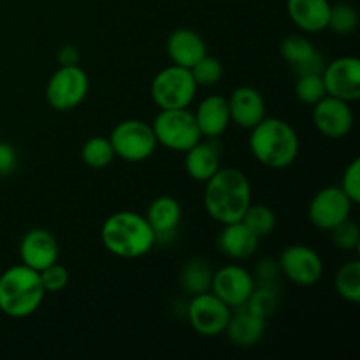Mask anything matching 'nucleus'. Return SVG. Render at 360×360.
Instances as JSON below:
<instances>
[{
    "label": "nucleus",
    "mask_w": 360,
    "mask_h": 360,
    "mask_svg": "<svg viewBox=\"0 0 360 360\" xmlns=\"http://www.w3.org/2000/svg\"><path fill=\"white\" fill-rule=\"evenodd\" d=\"M204 210L217 224L241 221L252 204V183L234 167H220L206 183Z\"/></svg>",
    "instance_id": "obj_1"
},
{
    "label": "nucleus",
    "mask_w": 360,
    "mask_h": 360,
    "mask_svg": "<svg viewBox=\"0 0 360 360\" xmlns=\"http://www.w3.org/2000/svg\"><path fill=\"white\" fill-rule=\"evenodd\" d=\"M248 146L260 165L273 171L290 167L299 155V136L294 127L281 118H264L250 130Z\"/></svg>",
    "instance_id": "obj_2"
},
{
    "label": "nucleus",
    "mask_w": 360,
    "mask_h": 360,
    "mask_svg": "<svg viewBox=\"0 0 360 360\" xmlns=\"http://www.w3.org/2000/svg\"><path fill=\"white\" fill-rule=\"evenodd\" d=\"M101 241L111 255L120 259H141L157 245L146 218L134 211H118L105 218L101 229Z\"/></svg>",
    "instance_id": "obj_3"
},
{
    "label": "nucleus",
    "mask_w": 360,
    "mask_h": 360,
    "mask_svg": "<svg viewBox=\"0 0 360 360\" xmlns=\"http://www.w3.org/2000/svg\"><path fill=\"white\" fill-rule=\"evenodd\" d=\"M44 287L39 271L16 264L0 274V311L9 319H27L41 308Z\"/></svg>",
    "instance_id": "obj_4"
},
{
    "label": "nucleus",
    "mask_w": 360,
    "mask_h": 360,
    "mask_svg": "<svg viewBox=\"0 0 360 360\" xmlns=\"http://www.w3.org/2000/svg\"><path fill=\"white\" fill-rule=\"evenodd\" d=\"M197 90L199 86L190 69L172 63L151 79L150 95L158 109H186L195 98Z\"/></svg>",
    "instance_id": "obj_5"
},
{
    "label": "nucleus",
    "mask_w": 360,
    "mask_h": 360,
    "mask_svg": "<svg viewBox=\"0 0 360 360\" xmlns=\"http://www.w3.org/2000/svg\"><path fill=\"white\" fill-rule=\"evenodd\" d=\"M157 143L171 151L185 153L202 139L195 116L186 109H160L151 123Z\"/></svg>",
    "instance_id": "obj_6"
},
{
    "label": "nucleus",
    "mask_w": 360,
    "mask_h": 360,
    "mask_svg": "<svg viewBox=\"0 0 360 360\" xmlns=\"http://www.w3.org/2000/svg\"><path fill=\"white\" fill-rule=\"evenodd\" d=\"M90 91V77L79 65H60L46 83L44 97L60 112L79 108Z\"/></svg>",
    "instance_id": "obj_7"
},
{
    "label": "nucleus",
    "mask_w": 360,
    "mask_h": 360,
    "mask_svg": "<svg viewBox=\"0 0 360 360\" xmlns=\"http://www.w3.org/2000/svg\"><path fill=\"white\" fill-rule=\"evenodd\" d=\"M109 143L115 157L130 164L148 160L158 146L151 123L136 118L120 122L109 134Z\"/></svg>",
    "instance_id": "obj_8"
},
{
    "label": "nucleus",
    "mask_w": 360,
    "mask_h": 360,
    "mask_svg": "<svg viewBox=\"0 0 360 360\" xmlns=\"http://www.w3.org/2000/svg\"><path fill=\"white\" fill-rule=\"evenodd\" d=\"M232 309L211 290L192 295L186 306V319L190 327L202 338L221 336L227 329Z\"/></svg>",
    "instance_id": "obj_9"
},
{
    "label": "nucleus",
    "mask_w": 360,
    "mask_h": 360,
    "mask_svg": "<svg viewBox=\"0 0 360 360\" xmlns=\"http://www.w3.org/2000/svg\"><path fill=\"white\" fill-rule=\"evenodd\" d=\"M280 274L297 287H313L323 276V260L316 250L306 245H290L278 257Z\"/></svg>",
    "instance_id": "obj_10"
},
{
    "label": "nucleus",
    "mask_w": 360,
    "mask_h": 360,
    "mask_svg": "<svg viewBox=\"0 0 360 360\" xmlns=\"http://www.w3.org/2000/svg\"><path fill=\"white\" fill-rule=\"evenodd\" d=\"M354 206L340 186H326L313 195L308 206V218L313 227L329 232L352 217Z\"/></svg>",
    "instance_id": "obj_11"
},
{
    "label": "nucleus",
    "mask_w": 360,
    "mask_h": 360,
    "mask_svg": "<svg viewBox=\"0 0 360 360\" xmlns=\"http://www.w3.org/2000/svg\"><path fill=\"white\" fill-rule=\"evenodd\" d=\"M253 287H255V278L246 267L239 264H229L218 271H213L210 290L229 308L236 309L246 304Z\"/></svg>",
    "instance_id": "obj_12"
},
{
    "label": "nucleus",
    "mask_w": 360,
    "mask_h": 360,
    "mask_svg": "<svg viewBox=\"0 0 360 360\" xmlns=\"http://www.w3.org/2000/svg\"><path fill=\"white\" fill-rule=\"evenodd\" d=\"M313 108V125L327 139H345L354 129L355 116L350 102L326 95Z\"/></svg>",
    "instance_id": "obj_13"
},
{
    "label": "nucleus",
    "mask_w": 360,
    "mask_h": 360,
    "mask_svg": "<svg viewBox=\"0 0 360 360\" xmlns=\"http://www.w3.org/2000/svg\"><path fill=\"white\" fill-rule=\"evenodd\" d=\"M327 95L347 102L360 98V60L357 56H340L326 63L322 70Z\"/></svg>",
    "instance_id": "obj_14"
},
{
    "label": "nucleus",
    "mask_w": 360,
    "mask_h": 360,
    "mask_svg": "<svg viewBox=\"0 0 360 360\" xmlns=\"http://www.w3.org/2000/svg\"><path fill=\"white\" fill-rule=\"evenodd\" d=\"M60 248L55 236L46 229H32L20 241V260L35 271L58 262Z\"/></svg>",
    "instance_id": "obj_15"
},
{
    "label": "nucleus",
    "mask_w": 360,
    "mask_h": 360,
    "mask_svg": "<svg viewBox=\"0 0 360 360\" xmlns=\"http://www.w3.org/2000/svg\"><path fill=\"white\" fill-rule=\"evenodd\" d=\"M229 112H231V123L241 127V129L252 130L259 125L267 116L266 101L262 94L253 86L236 88L227 98Z\"/></svg>",
    "instance_id": "obj_16"
},
{
    "label": "nucleus",
    "mask_w": 360,
    "mask_h": 360,
    "mask_svg": "<svg viewBox=\"0 0 360 360\" xmlns=\"http://www.w3.org/2000/svg\"><path fill=\"white\" fill-rule=\"evenodd\" d=\"M144 218H146L148 224H150L157 243L167 245V243H171L172 239L176 238V232H178L179 224H181V204H179L174 197H157V199L151 200V204L148 206Z\"/></svg>",
    "instance_id": "obj_17"
},
{
    "label": "nucleus",
    "mask_w": 360,
    "mask_h": 360,
    "mask_svg": "<svg viewBox=\"0 0 360 360\" xmlns=\"http://www.w3.org/2000/svg\"><path fill=\"white\" fill-rule=\"evenodd\" d=\"M232 315L229 319L225 336L229 338L232 345L239 348H252L259 343L266 334V319L250 311L246 306L232 309Z\"/></svg>",
    "instance_id": "obj_18"
},
{
    "label": "nucleus",
    "mask_w": 360,
    "mask_h": 360,
    "mask_svg": "<svg viewBox=\"0 0 360 360\" xmlns=\"http://www.w3.org/2000/svg\"><path fill=\"white\" fill-rule=\"evenodd\" d=\"M330 7V0H287V13L292 23L304 34L327 30Z\"/></svg>",
    "instance_id": "obj_19"
},
{
    "label": "nucleus",
    "mask_w": 360,
    "mask_h": 360,
    "mask_svg": "<svg viewBox=\"0 0 360 360\" xmlns=\"http://www.w3.org/2000/svg\"><path fill=\"white\" fill-rule=\"evenodd\" d=\"M167 55L174 65L192 69L204 55H207V46L192 28H176L167 37Z\"/></svg>",
    "instance_id": "obj_20"
},
{
    "label": "nucleus",
    "mask_w": 360,
    "mask_h": 360,
    "mask_svg": "<svg viewBox=\"0 0 360 360\" xmlns=\"http://www.w3.org/2000/svg\"><path fill=\"white\" fill-rule=\"evenodd\" d=\"M260 239L241 221L221 225L217 246L225 257L232 260H246L255 255Z\"/></svg>",
    "instance_id": "obj_21"
},
{
    "label": "nucleus",
    "mask_w": 360,
    "mask_h": 360,
    "mask_svg": "<svg viewBox=\"0 0 360 360\" xmlns=\"http://www.w3.org/2000/svg\"><path fill=\"white\" fill-rule=\"evenodd\" d=\"M193 116H195L200 134L206 139H217L231 125L227 98L220 95H207L206 98H202Z\"/></svg>",
    "instance_id": "obj_22"
},
{
    "label": "nucleus",
    "mask_w": 360,
    "mask_h": 360,
    "mask_svg": "<svg viewBox=\"0 0 360 360\" xmlns=\"http://www.w3.org/2000/svg\"><path fill=\"white\" fill-rule=\"evenodd\" d=\"M220 167V153L211 143L199 141L185 151V171L195 181L206 183Z\"/></svg>",
    "instance_id": "obj_23"
},
{
    "label": "nucleus",
    "mask_w": 360,
    "mask_h": 360,
    "mask_svg": "<svg viewBox=\"0 0 360 360\" xmlns=\"http://www.w3.org/2000/svg\"><path fill=\"white\" fill-rule=\"evenodd\" d=\"M280 53L281 58H283L288 65L294 67V72H297V70L302 69L306 63L313 62V60L320 56L315 44L301 34H292L288 35V37H285L283 41H281Z\"/></svg>",
    "instance_id": "obj_24"
},
{
    "label": "nucleus",
    "mask_w": 360,
    "mask_h": 360,
    "mask_svg": "<svg viewBox=\"0 0 360 360\" xmlns=\"http://www.w3.org/2000/svg\"><path fill=\"white\" fill-rule=\"evenodd\" d=\"M211 278H213V271H211L210 264L202 259H192L183 266L179 281L186 294L197 295L210 290Z\"/></svg>",
    "instance_id": "obj_25"
},
{
    "label": "nucleus",
    "mask_w": 360,
    "mask_h": 360,
    "mask_svg": "<svg viewBox=\"0 0 360 360\" xmlns=\"http://www.w3.org/2000/svg\"><path fill=\"white\" fill-rule=\"evenodd\" d=\"M334 288L338 295L352 304L360 302V262L350 260L338 269L334 278Z\"/></svg>",
    "instance_id": "obj_26"
},
{
    "label": "nucleus",
    "mask_w": 360,
    "mask_h": 360,
    "mask_svg": "<svg viewBox=\"0 0 360 360\" xmlns=\"http://www.w3.org/2000/svg\"><path fill=\"white\" fill-rule=\"evenodd\" d=\"M81 158L90 169H105L115 160V151H112L109 137L94 136L84 141L81 148Z\"/></svg>",
    "instance_id": "obj_27"
},
{
    "label": "nucleus",
    "mask_w": 360,
    "mask_h": 360,
    "mask_svg": "<svg viewBox=\"0 0 360 360\" xmlns=\"http://www.w3.org/2000/svg\"><path fill=\"white\" fill-rule=\"evenodd\" d=\"M246 308L253 311L255 315L262 316V319H269L278 306V287L276 283H262V281H255L252 294H250L248 301H246Z\"/></svg>",
    "instance_id": "obj_28"
},
{
    "label": "nucleus",
    "mask_w": 360,
    "mask_h": 360,
    "mask_svg": "<svg viewBox=\"0 0 360 360\" xmlns=\"http://www.w3.org/2000/svg\"><path fill=\"white\" fill-rule=\"evenodd\" d=\"M243 224L253 232L259 239L267 238L276 229V214L266 204H250L243 217Z\"/></svg>",
    "instance_id": "obj_29"
},
{
    "label": "nucleus",
    "mask_w": 360,
    "mask_h": 360,
    "mask_svg": "<svg viewBox=\"0 0 360 360\" xmlns=\"http://www.w3.org/2000/svg\"><path fill=\"white\" fill-rule=\"evenodd\" d=\"M359 13L352 4L340 2L330 7V16L327 30H333L338 35H348L357 28Z\"/></svg>",
    "instance_id": "obj_30"
},
{
    "label": "nucleus",
    "mask_w": 360,
    "mask_h": 360,
    "mask_svg": "<svg viewBox=\"0 0 360 360\" xmlns=\"http://www.w3.org/2000/svg\"><path fill=\"white\" fill-rule=\"evenodd\" d=\"M327 95L322 74H302L295 81V97L299 102L308 105H315Z\"/></svg>",
    "instance_id": "obj_31"
},
{
    "label": "nucleus",
    "mask_w": 360,
    "mask_h": 360,
    "mask_svg": "<svg viewBox=\"0 0 360 360\" xmlns=\"http://www.w3.org/2000/svg\"><path fill=\"white\" fill-rule=\"evenodd\" d=\"M197 86H214L224 77V65L218 58L211 55H204L195 65L190 69Z\"/></svg>",
    "instance_id": "obj_32"
},
{
    "label": "nucleus",
    "mask_w": 360,
    "mask_h": 360,
    "mask_svg": "<svg viewBox=\"0 0 360 360\" xmlns=\"http://www.w3.org/2000/svg\"><path fill=\"white\" fill-rule=\"evenodd\" d=\"M330 241L341 252H354L360 246V229L350 218L330 229Z\"/></svg>",
    "instance_id": "obj_33"
},
{
    "label": "nucleus",
    "mask_w": 360,
    "mask_h": 360,
    "mask_svg": "<svg viewBox=\"0 0 360 360\" xmlns=\"http://www.w3.org/2000/svg\"><path fill=\"white\" fill-rule=\"evenodd\" d=\"M39 276H41V283L46 294H58V292L65 290V287L69 285V271L60 262L39 271Z\"/></svg>",
    "instance_id": "obj_34"
},
{
    "label": "nucleus",
    "mask_w": 360,
    "mask_h": 360,
    "mask_svg": "<svg viewBox=\"0 0 360 360\" xmlns=\"http://www.w3.org/2000/svg\"><path fill=\"white\" fill-rule=\"evenodd\" d=\"M340 188L347 193L348 199L354 204L360 202V158H354L347 165L341 178Z\"/></svg>",
    "instance_id": "obj_35"
},
{
    "label": "nucleus",
    "mask_w": 360,
    "mask_h": 360,
    "mask_svg": "<svg viewBox=\"0 0 360 360\" xmlns=\"http://www.w3.org/2000/svg\"><path fill=\"white\" fill-rule=\"evenodd\" d=\"M278 276H280V266H278V260L266 259L259 260L255 266V281H262V283H276Z\"/></svg>",
    "instance_id": "obj_36"
},
{
    "label": "nucleus",
    "mask_w": 360,
    "mask_h": 360,
    "mask_svg": "<svg viewBox=\"0 0 360 360\" xmlns=\"http://www.w3.org/2000/svg\"><path fill=\"white\" fill-rule=\"evenodd\" d=\"M18 167V151L13 144L0 141V176H9Z\"/></svg>",
    "instance_id": "obj_37"
},
{
    "label": "nucleus",
    "mask_w": 360,
    "mask_h": 360,
    "mask_svg": "<svg viewBox=\"0 0 360 360\" xmlns=\"http://www.w3.org/2000/svg\"><path fill=\"white\" fill-rule=\"evenodd\" d=\"M60 65H79V49L72 44H65L58 49V55H56Z\"/></svg>",
    "instance_id": "obj_38"
},
{
    "label": "nucleus",
    "mask_w": 360,
    "mask_h": 360,
    "mask_svg": "<svg viewBox=\"0 0 360 360\" xmlns=\"http://www.w3.org/2000/svg\"><path fill=\"white\" fill-rule=\"evenodd\" d=\"M0 185H2V176H0Z\"/></svg>",
    "instance_id": "obj_39"
}]
</instances>
